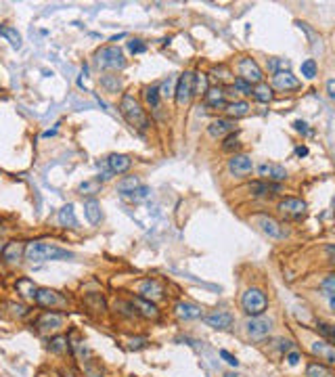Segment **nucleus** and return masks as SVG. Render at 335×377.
<instances>
[{
    "label": "nucleus",
    "instance_id": "f257e3e1",
    "mask_svg": "<svg viewBox=\"0 0 335 377\" xmlns=\"http://www.w3.org/2000/svg\"><path fill=\"white\" fill-rule=\"evenodd\" d=\"M23 256L30 262H48V260H72L74 254L67 249H61L57 245H50L44 241H30L25 243Z\"/></svg>",
    "mask_w": 335,
    "mask_h": 377
},
{
    "label": "nucleus",
    "instance_id": "f03ea898",
    "mask_svg": "<svg viewBox=\"0 0 335 377\" xmlns=\"http://www.w3.org/2000/svg\"><path fill=\"white\" fill-rule=\"evenodd\" d=\"M120 114H122L124 120L128 122L132 128H136L138 132H145V130H147V126H149L147 114H145V109L141 107V103H138L132 94H124V96H122Z\"/></svg>",
    "mask_w": 335,
    "mask_h": 377
},
{
    "label": "nucleus",
    "instance_id": "7ed1b4c3",
    "mask_svg": "<svg viewBox=\"0 0 335 377\" xmlns=\"http://www.w3.org/2000/svg\"><path fill=\"white\" fill-rule=\"evenodd\" d=\"M241 306L245 314L249 316H262L264 310L268 308V298L260 287H249L245 289V293L241 296Z\"/></svg>",
    "mask_w": 335,
    "mask_h": 377
},
{
    "label": "nucleus",
    "instance_id": "20e7f679",
    "mask_svg": "<svg viewBox=\"0 0 335 377\" xmlns=\"http://www.w3.org/2000/svg\"><path fill=\"white\" fill-rule=\"evenodd\" d=\"M94 61L101 69H124V65H126L124 52L118 46H105L101 50H96Z\"/></svg>",
    "mask_w": 335,
    "mask_h": 377
},
{
    "label": "nucleus",
    "instance_id": "39448f33",
    "mask_svg": "<svg viewBox=\"0 0 335 377\" xmlns=\"http://www.w3.org/2000/svg\"><path fill=\"white\" fill-rule=\"evenodd\" d=\"M195 92V74L193 72H185L176 80V88H174V99L178 107H185L189 105L191 96Z\"/></svg>",
    "mask_w": 335,
    "mask_h": 377
},
{
    "label": "nucleus",
    "instance_id": "423d86ee",
    "mask_svg": "<svg viewBox=\"0 0 335 377\" xmlns=\"http://www.w3.org/2000/svg\"><path fill=\"white\" fill-rule=\"evenodd\" d=\"M34 302L40 306V308H57V306H65L67 304V300L61 296L59 291L46 289V287H38L36 289Z\"/></svg>",
    "mask_w": 335,
    "mask_h": 377
},
{
    "label": "nucleus",
    "instance_id": "0eeeda50",
    "mask_svg": "<svg viewBox=\"0 0 335 377\" xmlns=\"http://www.w3.org/2000/svg\"><path fill=\"white\" fill-rule=\"evenodd\" d=\"M34 327L40 333H54V331H59L63 327V314L61 312H54V310H46V312H42L36 318Z\"/></svg>",
    "mask_w": 335,
    "mask_h": 377
},
{
    "label": "nucleus",
    "instance_id": "6e6552de",
    "mask_svg": "<svg viewBox=\"0 0 335 377\" xmlns=\"http://www.w3.org/2000/svg\"><path fill=\"white\" fill-rule=\"evenodd\" d=\"M237 69H239V74H241V80H245L247 84H260L262 78H264L260 65L254 59H249V57L241 59L239 65H237Z\"/></svg>",
    "mask_w": 335,
    "mask_h": 377
},
{
    "label": "nucleus",
    "instance_id": "1a4fd4ad",
    "mask_svg": "<svg viewBox=\"0 0 335 377\" xmlns=\"http://www.w3.org/2000/svg\"><path fill=\"white\" fill-rule=\"evenodd\" d=\"M272 329V320L266 316H251L247 320V333L251 335V340H264Z\"/></svg>",
    "mask_w": 335,
    "mask_h": 377
},
{
    "label": "nucleus",
    "instance_id": "9d476101",
    "mask_svg": "<svg viewBox=\"0 0 335 377\" xmlns=\"http://www.w3.org/2000/svg\"><path fill=\"white\" fill-rule=\"evenodd\" d=\"M205 320V325L207 327H212V329H218V331H225V329H231L233 323H235V318L231 312H225V310H214V312H209L203 316Z\"/></svg>",
    "mask_w": 335,
    "mask_h": 377
},
{
    "label": "nucleus",
    "instance_id": "9b49d317",
    "mask_svg": "<svg viewBox=\"0 0 335 377\" xmlns=\"http://www.w3.org/2000/svg\"><path fill=\"white\" fill-rule=\"evenodd\" d=\"M138 293H141V298H145L149 302H157L163 298V287L155 279H145V281H141V285H138Z\"/></svg>",
    "mask_w": 335,
    "mask_h": 377
},
{
    "label": "nucleus",
    "instance_id": "f8f14e48",
    "mask_svg": "<svg viewBox=\"0 0 335 377\" xmlns=\"http://www.w3.org/2000/svg\"><path fill=\"white\" fill-rule=\"evenodd\" d=\"M251 170H254V161H251L249 155H233L229 159V172L233 176H247L251 174Z\"/></svg>",
    "mask_w": 335,
    "mask_h": 377
},
{
    "label": "nucleus",
    "instance_id": "ddd939ff",
    "mask_svg": "<svg viewBox=\"0 0 335 377\" xmlns=\"http://www.w3.org/2000/svg\"><path fill=\"white\" fill-rule=\"evenodd\" d=\"M256 222H258V227L262 229V233H266L268 237H272V239H283V237L287 235L283 231V227L270 216H256Z\"/></svg>",
    "mask_w": 335,
    "mask_h": 377
},
{
    "label": "nucleus",
    "instance_id": "4468645a",
    "mask_svg": "<svg viewBox=\"0 0 335 377\" xmlns=\"http://www.w3.org/2000/svg\"><path fill=\"white\" fill-rule=\"evenodd\" d=\"M278 212L285 216H291V218H300L306 212V201H302L298 197H287L278 203Z\"/></svg>",
    "mask_w": 335,
    "mask_h": 377
},
{
    "label": "nucleus",
    "instance_id": "2eb2a0df",
    "mask_svg": "<svg viewBox=\"0 0 335 377\" xmlns=\"http://www.w3.org/2000/svg\"><path fill=\"white\" fill-rule=\"evenodd\" d=\"M272 84H274V88L285 90V92L293 90V88H300V80L293 76L289 69H287V72H285V69H283V72H276L274 78H272Z\"/></svg>",
    "mask_w": 335,
    "mask_h": 377
},
{
    "label": "nucleus",
    "instance_id": "dca6fc26",
    "mask_svg": "<svg viewBox=\"0 0 335 377\" xmlns=\"http://www.w3.org/2000/svg\"><path fill=\"white\" fill-rule=\"evenodd\" d=\"M23 251H25V243L23 241H9L3 247V251H0V256H3L5 262L15 264V262H19L23 258Z\"/></svg>",
    "mask_w": 335,
    "mask_h": 377
},
{
    "label": "nucleus",
    "instance_id": "f3484780",
    "mask_svg": "<svg viewBox=\"0 0 335 377\" xmlns=\"http://www.w3.org/2000/svg\"><path fill=\"white\" fill-rule=\"evenodd\" d=\"M107 166H109L111 174H124V172L130 170L132 159L128 155H122V153H114V155L107 157Z\"/></svg>",
    "mask_w": 335,
    "mask_h": 377
},
{
    "label": "nucleus",
    "instance_id": "a211bd4d",
    "mask_svg": "<svg viewBox=\"0 0 335 377\" xmlns=\"http://www.w3.org/2000/svg\"><path fill=\"white\" fill-rule=\"evenodd\" d=\"M207 132L209 136H214V138H222V136H229L235 132V122L233 120H216L207 126Z\"/></svg>",
    "mask_w": 335,
    "mask_h": 377
},
{
    "label": "nucleus",
    "instance_id": "6ab92c4d",
    "mask_svg": "<svg viewBox=\"0 0 335 377\" xmlns=\"http://www.w3.org/2000/svg\"><path fill=\"white\" fill-rule=\"evenodd\" d=\"M258 174L262 178H268V180H285L287 178V170L283 166H276V164H262V166H258Z\"/></svg>",
    "mask_w": 335,
    "mask_h": 377
},
{
    "label": "nucleus",
    "instance_id": "aec40b11",
    "mask_svg": "<svg viewBox=\"0 0 335 377\" xmlns=\"http://www.w3.org/2000/svg\"><path fill=\"white\" fill-rule=\"evenodd\" d=\"M174 312L178 318H185V320H191V318H199L201 316V308L195 304H189V302H178L174 306Z\"/></svg>",
    "mask_w": 335,
    "mask_h": 377
},
{
    "label": "nucleus",
    "instance_id": "412c9836",
    "mask_svg": "<svg viewBox=\"0 0 335 377\" xmlns=\"http://www.w3.org/2000/svg\"><path fill=\"white\" fill-rule=\"evenodd\" d=\"M312 352L318 354V356H323L327 365H333L335 362V352H333V344L327 342V340H318L312 344Z\"/></svg>",
    "mask_w": 335,
    "mask_h": 377
},
{
    "label": "nucleus",
    "instance_id": "4be33fe9",
    "mask_svg": "<svg viewBox=\"0 0 335 377\" xmlns=\"http://www.w3.org/2000/svg\"><path fill=\"white\" fill-rule=\"evenodd\" d=\"M205 103L209 107H216V109H222V107H227V92L222 90L220 86L218 88H209L205 92Z\"/></svg>",
    "mask_w": 335,
    "mask_h": 377
},
{
    "label": "nucleus",
    "instance_id": "5701e85b",
    "mask_svg": "<svg viewBox=\"0 0 335 377\" xmlns=\"http://www.w3.org/2000/svg\"><path fill=\"white\" fill-rule=\"evenodd\" d=\"M84 214H86L88 222L90 225H99L103 214H101V203L96 201V199H88V201H84Z\"/></svg>",
    "mask_w": 335,
    "mask_h": 377
},
{
    "label": "nucleus",
    "instance_id": "b1692460",
    "mask_svg": "<svg viewBox=\"0 0 335 377\" xmlns=\"http://www.w3.org/2000/svg\"><path fill=\"white\" fill-rule=\"evenodd\" d=\"M132 304L136 306L138 310H141V314L143 316H147V318H157V308H155V304L153 302H149V300H145V298H141V296H136L134 300H132Z\"/></svg>",
    "mask_w": 335,
    "mask_h": 377
},
{
    "label": "nucleus",
    "instance_id": "393cba45",
    "mask_svg": "<svg viewBox=\"0 0 335 377\" xmlns=\"http://www.w3.org/2000/svg\"><path fill=\"white\" fill-rule=\"evenodd\" d=\"M59 222L63 227H69V229H76L78 227V218H76V212H74V205L67 203L59 209Z\"/></svg>",
    "mask_w": 335,
    "mask_h": 377
},
{
    "label": "nucleus",
    "instance_id": "a878e982",
    "mask_svg": "<svg viewBox=\"0 0 335 377\" xmlns=\"http://www.w3.org/2000/svg\"><path fill=\"white\" fill-rule=\"evenodd\" d=\"M0 36L7 38L9 44H11L13 48H19V46H21V34L15 30V27H11V25H0Z\"/></svg>",
    "mask_w": 335,
    "mask_h": 377
},
{
    "label": "nucleus",
    "instance_id": "bb28decb",
    "mask_svg": "<svg viewBox=\"0 0 335 377\" xmlns=\"http://www.w3.org/2000/svg\"><path fill=\"white\" fill-rule=\"evenodd\" d=\"M251 94L256 96V101H260V103H270L272 101V88L268 86V84H264V82H260L256 88H251Z\"/></svg>",
    "mask_w": 335,
    "mask_h": 377
},
{
    "label": "nucleus",
    "instance_id": "cd10ccee",
    "mask_svg": "<svg viewBox=\"0 0 335 377\" xmlns=\"http://www.w3.org/2000/svg\"><path fill=\"white\" fill-rule=\"evenodd\" d=\"M270 191H278V185H266V183H262V180L249 183V193L254 195V197H264V195Z\"/></svg>",
    "mask_w": 335,
    "mask_h": 377
},
{
    "label": "nucleus",
    "instance_id": "c85d7f7f",
    "mask_svg": "<svg viewBox=\"0 0 335 377\" xmlns=\"http://www.w3.org/2000/svg\"><path fill=\"white\" fill-rule=\"evenodd\" d=\"M138 187H141V180H138L136 176H126V178H122L120 183H118L120 195H128V193H132V191L138 189Z\"/></svg>",
    "mask_w": 335,
    "mask_h": 377
},
{
    "label": "nucleus",
    "instance_id": "c756f323",
    "mask_svg": "<svg viewBox=\"0 0 335 377\" xmlns=\"http://www.w3.org/2000/svg\"><path fill=\"white\" fill-rule=\"evenodd\" d=\"M306 377H333V373L329 371V367L320 365V362H310L308 369H306Z\"/></svg>",
    "mask_w": 335,
    "mask_h": 377
},
{
    "label": "nucleus",
    "instance_id": "7c9ffc66",
    "mask_svg": "<svg viewBox=\"0 0 335 377\" xmlns=\"http://www.w3.org/2000/svg\"><path fill=\"white\" fill-rule=\"evenodd\" d=\"M247 111H249V105L245 101H237V103L227 105V114L231 118H243V116H247Z\"/></svg>",
    "mask_w": 335,
    "mask_h": 377
},
{
    "label": "nucleus",
    "instance_id": "2f4dec72",
    "mask_svg": "<svg viewBox=\"0 0 335 377\" xmlns=\"http://www.w3.org/2000/svg\"><path fill=\"white\" fill-rule=\"evenodd\" d=\"M36 285L30 281V279H19L17 281V291L21 293L23 298H30V300H34V293H36Z\"/></svg>",
    "mask_w": 335,
    "mask_h": 377
},
{
    "label": "nucleus",
    "instance_id": "473e14b6",
    "mask_svg": "<svg viewBox=\"0 0 335 377\" xmlns=\"http://www.w3.org/2000/svg\"><path fill=\"white\" fill-rule=\"evenodd\" d=\"M151 195V189L149 187H138V189H134L132 193H128V195H122L124 199H128V201H134V203H138V201H145L147 197Z\"/></svg>",
    "mask_w": 335,
    "mask_h": 377
},
{
    "label": "nucleus",
    "instance_id": "72a5a7b5",
    "mask_svg": "<svg viewBox=\"0 0 335 377\" xmlns=\"http://www.w3.org/2000/svg\"><path fill=\"white\" fill-rule=\"evenodd\" d=\"M82 195H96L101 193V180L99 178H92V180H86V183H82L80 189H78Z\"/></svg>",
    "mask_w": 335,
    "mask_h": 377
},
{
    "label": "nucleus",
    "instance_id": "f704fd0d",
    "mask_svg": "<svg viewBox=\"0 0 335 377\" xmlns=\"http://www.w3.org/2000/svg\"><path fill=\"white\" fill-rule=\"evenodd\" d=\"M101 86L107 92H118L122 88V82L118 76H101Z\"/></svg>",
    "mask_w": 335,
    "mask_h": 377
},
{
    "label": "nucleus",
    "instance_id": "c9c22d12",
    "mask_svg": "<svg viewBox=\"0 0 335 377\" xmlns=\"http://www.w3.org/2000/svg\"><path fill=\"white\" fill-rule=\"evenodd\" d=\"M145 101L151 109H159V86H149L145 90Z\"/></svg>",
    "mask_w": 335,
    "mask_h": 377
},
{
    "label": "nucleus",
    "instance_id": "e433bc0d",
    "mask_svg": "<svg viewBox=\"0 0 335 377\" xmlns=\"http://www.w3.org/2000/svg\"><path fill=\"white\" fill-rule=\"evenodd\" d=\"M48 350L54 352V354H63L67 350V338H63V335H57V338H52L48 342Z\"/></svg>",
    "mask_w": 335,
    "mask_h": 377
},
{
    "label": "nucleus",
    "instance_id": "4c0bfd02",
    "mask_svg": "<svg viewBox=\"0 0 335 377\" xmlns=\"http://www.w3.org/2000/svg\"><path fill=\"white\" fill-rule=\"evenodd\" d=\"M302 76H304L306 80H312V78L316 76V61H314V59H306V61L302 63Z\"/></svg>",
    "mask_w": 335,
    "mask_h": 377
},
{
    "label": "nucleus",
    "instance_id": "58836bf2",
    "mask_svg": "<svg viewBox=\"0 0 335 377\" xmlns=\"http://www.w3.org/2000/svg\"><path fill=\"white\" fill-rule=\"evenodd\" d=\"M320 287H323L325 296L329 298V304H331V308H333V287H335V277H333V275H329V277L325 279V281L320 283Z\"/></svg>",
    "mask_w": 335,
    "mask_h": 377
},
{
    "label": "nucleus",
    "instance_id": "ea45409f",
    "mask_svg": "<svg viewBox=\"0 0 335 377\" xmlns=\"http://www.w3.org/2000/svg\"><path fill=\"white\" fill-rule=\"evenodd\" d=\"M316 329H318V333L323 335V338H325L327 342L333 340V327H331L329 323H323V320H318V323H316Z\"/></svg>",
    "mask_w": 335,
    "mask_h": 377
},
{
    "label": "nucleus",
    "instance_id": "a19ab883",
    "mask_svg": "<svg viewBox=\"0 0 335 377\" xmlns=\"http://www.w3.org/2000/svg\"><path fill=\"white\" fill-rule=\"evenodd\" d=\"M174 82H176V78L167 76V80L161 84V88H159V94H163V96H172V94H174Z\"/></svg>",
    "mask_w": 335,
    "mask_h": 377
},
{
    "label": "nucleus",
    "instance_id": "79ce46f5",
    "mask_svg": "<svg viewBox=\"0 0 335 377\" xmlns=\"http://www.w3.org/2000/svg\"><path fill=\"white\" fill-rule=\"evenodd\" d=\"M7 308H11L13 310V316H17V318H23L27 312V306H23V304H15V302H11V304H7Z\"/></svg>",
    "mask_w": 335,
    "mask_h": 377
},
{
    "label": "nucleus",
    "instance_id": "37998d69",
    "mask_svg": "<svg viewBox=\"0 0 335 377\" xmlns=\"http://www.w3.org/2000/svg\"><path fill=\"white\" fill-rule=\"evenodd\" d=\"M233 88H237L241 94H251V84H247V82L241 80V78H237V80L233 82Z\"/></svg>",
    "mask_w": 335,
    "mask_h": 377
},
{
    "label": "nucleus",
    "instance_id": "c03bdc74",
    "mask_svg": "<svg viewBox=\"0 0 335 377\" xmlns=\"http://www.w3.org/2000/svg\"><path fill=\"white\" fill-rule=\"evenodd\" d=\"M237 147H239V138H237V132H233V134L227 136V141H225V145H222V149H225V151H233Z\"/></svg>",
    "mask_w": 335,
    "mask_h": 377
},
{
    "label": "nucleus",
    "instance_id": "a18cd8bd",
    "mask_svg": "<svg viewBox=\"0 0 335 377\" xmlns=\"http://www.w3.org/2000/svg\"><path fill=\"white\" fill-rule=\"evenodd\" d=\"M128 48H130V52H134V55H141V52L147 50V46L143 44V40H132V42H128Z\"/></svg>",
    "mask_w": 335,
    "mask_h": 377
},
{
    "label": "nucleus",
    "instance_id": "49530a36",
    "mask_svg": "<svg viewBox=\"0 0 335 377\" xmlns=\"http://www.w3.org/2000/svg\"><path fill=\"white\" fill-rule=\"evenodd\" d=\"M278 67H289V61H285V59H270L268 61V69L270 72H278Z\"/></svg>",
    "mask_w": 335,
    "mask_h": 377
},
{
    "label": "nucleus",
    "instance_id": "de8ad7c7",
    "mask_svg": "<svg viewBox=\"0 0 335 377\" xmlns=\"http://www.w3.org/2000/svg\"><path fill=\"white\" fill-rule=\"evenodd\" d=\"M220 356H222V358H225V360L229 362V365H231V367H237V365H239V360H237V358H235V356H233V354H231L229 350H220Z\"/></svg>",
    "mask_w": 335,
    "mask_h": 377
},
{
    "label": "nucleus",
    "instance_id": "09e8293b",
    "mask_svg": "<svg viewBox=\"0 0 335 377\" xmlns=\"http://www.w3.org/2000/svg\"><path fill=\"white\" fill-rule=\"evenodd\" d=\"M145 338H136V340H130V348H132V350H138V348H143L145 346Z\"/></svg>",
    "mask_w": 335,
    "mask_h": 377
},
{
    "label": "nucleus",
    "instance_id": "8fccbe9b",
    "mask_svg": "<svg viewBox=\"0 0 335 377\" xmlns=\"http://www.w3.org/2000/svg\"><path fill=\"white\" fill-rule=\"evenodd\" d=\"M293 126H296V130L298 132H304V134H310V130L308 128H306V126H308V124H306V122H302V120H298L296 124H293Z\"/></svg>",
    "mask_w": 335,
    "mask_h": 377
},
{
    "label": "nucleus",
    "instance_id": "3c124183",
    "mask_svg": "<svg viewBox=\"0 0 335 377\" xmlns=\"http://www.w3.org/2000/svg\"><path fill=\"white\" fill-rule=\"evenodd\" d=\"M285 358H287V362H289V365L293 367V365H298V360H300V354H298V352H289V354H287Z\"/></svg>",
    "mask_w": 335,
    "mask_h": 377
},
{
    "label": "nucleus",
    "instance_id": "603ef678",
    "mask_svg": "<svg viewBox=\"0 0 335 377\" xmlns=\"http://www.w3.org/2000/svg\"><path fill=\"white\" fill-rule=\"evenodd\" d=\"M278 344H281V346H278V348H281V350L283 352H287V350H291V348H293V342H289V340H281V342H278Z\"/></svg>",
    "mask_w": 335,
    "mask_h": 377
},
{
    "label": "nucleus",
    "instance_id": "864d4df0",
    "mask_svg": "<svg viewBox=\"0 0 335 377\" xmlns=\"http://www.w3.org/2000/svg\"><path fill=\"white\" fill-rule=\"evenodd\" d=\"M327 94H329V99H333V96H335V92H333V80L327 82Z\"/></svg>",
    "mask_w": 335,
    "mask_h": 377
},
{
    "label": "nucleus",
    "instance_id": "5fc2aeb1",
    "mask_svg": "<svg viewBox=\"0 0 335 377\" xmlns=\"http://www.w3.org/2000/svg\"><path fill=\"white\" fill-rule=\"evenodd\" d=\"M296 153H298V155L302 157V155H306V153H308V149H306V147H298V149H296Z\"/></svg>",
    "mask_w": 335,
    "mask_h": 377
},
{
    "label": "nucleus",
    "instance_id": "6e6d98bb",
    "mask_svg": "<svg viewBox=\"0 0 335 377\" xmlns=\"http://www.w3.org/2000/svg\"><path fill=\"white\" fill-rule=\"evenodd\" d=\"M225 377H237V373H227Z\"/></svg>",
    "mask_w": 335,
    "mask_h": 377
},
{
    "label": "nucleus",
    "instance_id": "4d7b16f0",
    "mask_svg": "<svg viewBox=\"0 0 335 377\" xmlns=\"http://www.w3.org/2000/svg\"><path fill=\"white\" fill-rule=\"evenodd\" d=\"M0 233H3V227H0Z\"/></svg>",
    "mask_w": 335,
    "mask_h": 377
}]
</instances>
